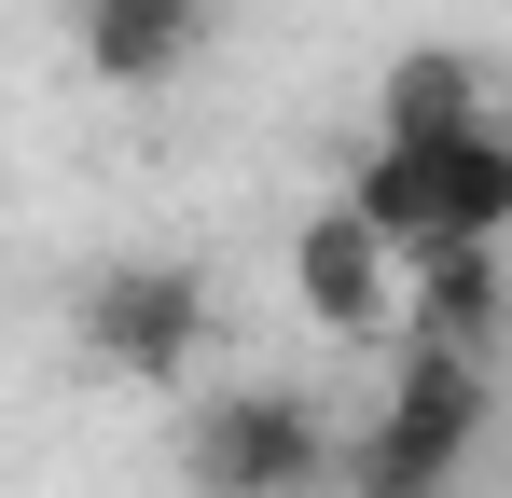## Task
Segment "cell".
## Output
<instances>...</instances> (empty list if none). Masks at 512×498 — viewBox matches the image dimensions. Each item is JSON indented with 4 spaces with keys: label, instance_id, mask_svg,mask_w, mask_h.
Here are the masks:
<instances>
[{
    "label": "cell",
    "instance_id": "6da1fadb",
    "mask_svg": "<svg viewBox=\"0 0 512 498\" xmlns=\"http://www.w3.org/2000/svg\"><path fill=\"white\" fill-rule=\"evenodd\" d=\"M499 415V360H443V346H402V388L374 402L360 443H333L346 498H457L471 443Z\"/></svg>",
    "mask_w": 512,
    "mask_h": 498
},
{
    "label": "cell",
    "instance_id": "7a4b0ae2",
    "mask_svg": "<svg viewBox=\"0 0 512 498\" xmlns=\"http://www.w3.org/2000/svg\"><path fill=\"white\" fill-rule=\"evenodd\" d=\"M180 485L194 498H305V485H333V415L305 388H208L180 415Z\"/></svg>",
    "mask_w": 512,
    "mask_h": 498
},
{
    "label": "cell",
    "instance_id": "3957f363",
    "mask_svg": "<svg viewBox=\"0 0 512 498\" xmlns=\"http://www.w3.org/2000/svg\"><path fill=\"white\" fill-rule=\"evenodd\" d=\"M208 346V277L194 263H111L84 291V360L111 388H180Z\"/></svg>",
    "mask_w": 512,
    "mask_h": 498
},
{
    "label": "cell",
    "instance_id": "277c9868",
    "mask_svg": "<svg viewBox=\"0 0 512 498\" xmlns=\"http://www.w3.org/2000/svg\"><path fill=\"white\" fill-rule=\"evenodd\" d=\"M291 305H305V332H333V346H374L388 305H402V263H388V236L346 194L291 222Z\"/></svg>",
    "mask_w": 512,
    "mask_h": 498
},
{
    "label": "cell",
    "instance_id": "5b68a950",
    "mask_svg": "<svg viewBox=\"0 0 512 498\" xmlns=\"http://www.w3.org/2000/svg\"><path fill=\"white\" fill-rule=\"evenodd\" d=\"M499 319H512V263H499V236H457V249H429V263H402V305H388V332H402V346L499 360Z\"/></svg>",
    "mask_w": 512,
    "mask_h": 498
},
{
    "label": "cell",
    "instance_id": "8992f818",
    "mask_svg": "<svg viewBox=\"0 0 512 498\" xmlns=\"http://www.w3.org/2000/svg\"><path fill=\"white\" fill-rule=\"evenodd\" d=\"M70 56L111 97H167L208 56V0H70Z\"/></svg>",
    "mask_w": 512,
    "mask_h": 498
},
{
    "label": "cell",
    "instance_id": "52a82bcc",
    "mask_svg": "<svg viewBox=\"0 0 512 498\" xmlns=\"http://www.w3.org/2000/svg\"><path fill=\"white\" fill-rule=\"evenodd\" d=\"M457 125H499V70L471 42H402L374 83V139H457Z\"/></svg>",
    "mask_w": 512,
    "mask_h": 498
},
{
    "label": "cell",
    "instance_id": "ba28073f",
    "mask_svg": "<svg viewBox=\"0 0 512 498\" xmlns=\"http://www.w3.org/2000/svg\"><path fill=\"white\" fill-rule=\"evenodd\" d=\"M429 153V236H512V125H457V139H416Z\"/></svg>",
    "mask_w": 512,
    "mask_h": 498
}]
</instances>
